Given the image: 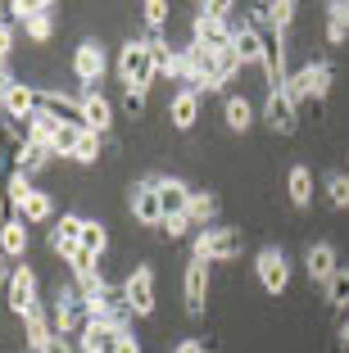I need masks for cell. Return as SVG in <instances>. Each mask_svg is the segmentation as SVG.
I'll use <instances>...</instances> for the list:
<instances>
[{"mask_svg":"<svg viewBox=\"0 0 349 353\" xmlns=\"http://www.w3.org/2000/svg\"><path fill=\"white\" fill-rule=\"evenodd\" d=\"M55 132H59V118H50V114L37 109V114H32V141H46V145H50Z\"/></svg>","mask_w":349,"mask_h":353,"instance_id":"38","label":"cell"},{"mask_svg":"<svg viewBox=\"0 0 349 353\" xmlns=\"http://www.w3.org/2000/svg\"><path fill=\"white\" fill-rule=\"evenodd\" d=\"M37 100H41V86L14 82V91H10V100H5L0 114H5V118H32V114H37Z\"/></svg>","mask_w":349,"mask_h":353,"instance_id":"25","label":"cell"},{"mask_svg":"<svg viewBox=\"0 0 349 353\" xmlns=\"http://www.w3.org/2000/svg\"><path fill=\"white\" fill-rule=\"evenodd\" d=\"M127 213L132 222H141L145 231L164 227V199H159V172H145L141 181L127 186Z\"/></svg>","mask_w":349,"mask_h":353,"instance_id":"4","label":"cell"},{"mask_svg":"<svg viewBox=\"0 0 349 353\" xmlns=\"http://www.w3.org/2000/svg\"><path fill=\"white\" fill-rule=\"evenodd\" d=\"M232 23H236V19H232ZM232 23L196 10V19H191V41L209 46V50H232Z\"/></svg>","mask_w":349,"mask_h":353,"instance_id":"14","label":"cell"},{"mask_svg":"<svg viewBox=\"0 0 349 353\" xmlns=\"http://www.w3.org/2000/svg\"><path fill=\"white\" fill-rule=\"evenodd\" d=\"M86 127H77V123H59V132H55V141H50V150H55V159H73L77 154V136H82Z\"/></svg>","mask_w":349,"mask_h":353,"instance_id":"34","label":"cell"},{"mask_svg":"<svg viewBox=\"0 0 349 353\" xmlns=\"http://www.w3.org/2000/svg\"><path fill=\"white\" fill-rule=\"evenodd\" d=\"M82 250L91 254V259H104V250H109V227H104V222H95V218L82 222Z\"/></svg>","mask_w":349,"mask_h":353,"instance_id":"31","label":"cell"},{"mask_svg":"<svg viewBox=\"0 0 349 353\" xmlns=\"http://www.w3.org/2000/svg\"><path fill=\"white\" fill-rule=\"evenodd\" d=\"M0 281H10V272H5V254H0Z\"/></svg>","mask_w":349,"mask_h":353,"instance_id":"51","label":"cell"},{"mask_svg":"<svg viewBox=\"0 0 349 353\" xmlns=\"http://www.w3.org/2000/svg\"><path fill=\"white\" fill-rule=\"evenodd\" d=\"M141 19H145V28H150V37H164V28H168V5H164V0H145V5H141Z\"/></svg>","mask_w":349,"mask_h":353,"instance_id":"36","label":"cell"},{"mask_svg":"<svg viewBox=\"0 0 349 353\" xmlns=\"http://www.w3.org/2000/svg\"><path fill=\"white\" fill-rule=\"evenodd\" d=\"M113 353H141V340H136V335H132V340H123V344H118V349H113Z\"/></svg>","mask_w":349,"mask_h":353,"instance_id":"48","label":"cell"},{"mask_svg":"<svg viewBox=\"0 0 349 353\" xmlns=\"http://www.w3.org/2000/svg\"><path fill=\"white\" fill-rule=\"evenodd\" d=\"M254 276L258 285H263V294H286L290 290V254L277 250V245H263V250L254 254Z\"/></svg>","mask_w":349,"mask_h":353,"instance_id":"8","label":"cell"},{"mask_svg":"<svg viewBox=\"0 0 349 353\" xmlns=\"http://www.w3.org/2000/svg\"><path fill=\"white\" fill-rule=\"evenodd\" d=\"M223 123L232 127L236 136H245L249 127H254V104H249L245 95H227V100H223Z\"/></svg>","mask_w":349,"mask_h":353,"instance_id":"26","label":"cell"},{"mask_svg":"<svg viewBox=\"0 0 349 353\" xmlns=\"http://www.w3.org/2000/svg\"><path fill=\"white\" fill-rule=\"evenodd\" d=\"M286 195H290V204H295V208H313V168H308V163H290Z\"/></svg>","mask_w":349,"mask_h":353,"instance_id":"22","label":"cell"},{"mask_svg":"<svg viewBox=\"0 0 349 353\" xmlns=\"http://www.w3.org/2000/svg\"><path fill=\"white\" fill-rule=\"evenodd\" d=\"M32 176L28 172H19V168H14L10 176H5V199H10V218H19L23 213V204H28V195H32Z\"/></svg>","mask_w":349,"mask_h":353,"instance_id":"29","label":"cell"},{"mask_svg":"<svg viewBox=\"0 0 349 353\" xmlns=\"http://www.w3.org/2000/svg\"><path fill=\"white\" fill-rule=\"evenodd\" d=\"M73 285H77V294H82L86 303H95V299H104V294H113V285L104 281V272H100V268L73 272Z\"/></svg>","mask_w":349,"mask_h":353,"instance_id":"28","label":"cell"},{"mask_svg":"<svg viewBox=\"0 0 349 353\" xmlns=\"http://www.w3.org/2000/svg\"><path fill=\"white\" fill-rule=\"evenodd\" d=\"M82 213H59V222L50 227V236H46V245H50V254L55 259H64V263H73V254L82 250Z\"/></svg>","mask_w":349,"mask_h":353,"instance_id":"11","label":"cell"},{"mask_svg":"<svg viewBox=\"0 0 349 353\" xmlns=\"http://www.w3.org/2000/svg\"><path fill=\"white\" fill-rule=\"evenodd\" d=\"M327 204L340 208V213L349 208V172H331L327 176Z\"/></svg>","mask_w":349,"mask_h":353,"instance_id":"37","label":"cell"},{"mask_svg":"<svg viewBox=\"0 0 349 353\" xmlns=\"http://www.w3.org/2000/svg\"><path fill=\"white\" fill-rule=\"evenodd\" d=\"M0 132H5V127H0Z\"/></svg>","mask_w":349,"mask_h":353,"instance_id":"52","label":"cell"},{"mask_svg":"<svg viewBox=\"0 0 349 353\" xmlns=\"http://www.w3.org/2000/svg\"><path fill=\"white\" fill-rule=\"evenodd\" d=\"M336 340H340V349H349V312H345V322H340V331H336Z\"/></svg>","mask_w":349,"mask_h":353,"instance_id":"49","label":"cell"},{"mask_svg":"<svg viewBox=\"0 0 349 353\" xmlns=\"http://www.w3.org/2000/svg\"><path fill=\"white\" fill-rule=\"evenodd\" d=\"M349 41V5L331 0L327 5V46H345Z\"/></svg>","mask_w":349,"mask_h":353,"instance_id":"30","label":"cell"},{"mask_svg":"<svg viewBox=\"0 0 349 353\" xmlns=\"http://www.w3.org/2000/svg\"><path fill=\"white\" fill-rule=\"evenodd\" d=\"M191 190L182 176L173 172H159V199H164V218H177V213H186V204H191Z\"/></svg>","mask_w":349,"mask_h":353,"instance_id":"20","label":"cell"},{"mask_svg":"<svg viewBox=\"0 0 349 353\" xmlns=\"http://www.w3.org/2000/svg\"><path fill=\"white\" fill-rule=\"evenodd\" d=\"M240 68H245V63H240L236 50H218V86H227L232 77L240 73Z\"/></svg>","mask_w":349,"mask_h":353,"instance_id":"39","label":"cell"},{"mask_svg":"<svg viewBox=\"0 0 349 353\" xmlns=\"http://www.w3.org/2000/svg\"><path fill=\"white\" fill-rule=\"evenodd\" d=\"M50 322H55V335H68V340L82 335V326L91 322V312H86V299L77 294V285H55Z\"/></svg>","mask_w":349,"mask_h":353,"instance_id":"5","label":"cell"},{"mask_svg":"<svg viewBox=\"0 0 349 353\" xmlns=\"http://www.w3.org/2000/svg\"><path fill=\"white\" fill-rule=\"evenodd\" d=\"M168 353H209V349H205V340H196V335H186V340H177Z\"/></svg>","mask_w":349,"mask_h":353,"instance_id":"46","label":"cell"},{"mask_svg":"<svg viewBox=\"0 0 349 353\" xmlns=\"http://www.w3.org/2000/svg\"><path fill=\"white\" fill-rule=\"evenodd\" d=\"M104 73H109V50H104V41H82L73 50V77L82 82V91H95Z\"/></svg>","mask_w":349,"mask_h":353,"instance_id":"9","label":"cell"},{"mask_svg":"<svg viewBox=\"0 0 349 353\" xmlns=\"http://www.w3.org/2000/svg\"><path fill=\"white\" fill-rule=\"evenodd\" d=\"M327 308H336V312L349 308V268H340L336 276L327 281Z\"/></svg>","mask_w":349,"mask_h":353,"instance_id":"35","label":"cell"},{"mask_svg":"<svg viewBox=\"0 0 349 353\" xmlns=\"http://www.w3.org/2000/svg\"><path fill=\"white\" fill-rule=\"evenodd\" d=\"M100 150H104V136L100 132H82V136H77V154H73V163L95 168V163H100Z\"/></svg>","mask_w":349,"mask_h":353,"instance_id":"33","label":"cell"},{"mask_svg":"<svg viewBox=\"0 0 349 353\" xmlns=\"http://www.w3.org/2000/svg\"><path fill=\"white\" fill-rule=\"evenodd\" d=\"M46 10H50V0H14V5H10V14H14L19 28L32 19V14H46Z\"/></svg>","mask_w":349,"mask_h":353,"instance_id":"41","label":"cell"},{"mask_svg":"<svg viewBox=\"0 0 349 353\" xmlns=\"http://www.w3.org/2000/svg\"><path fill=\"white\" fill-rule=\"evenodd\" d=\"M113 73H118L123 91H141V95H150V82L159 77V73H154L150 41H145V37H132V41H123V50H118V59H113Z\"/></svg>","mask_w":349,"mask_h":353,"instance_id":"2","label":"cell"},{"mask_svg":"<svg viewBox=\"0 0 349 353\" xmlns=\"http://www.w3.org/2000/svg\"><path fill=\"white\" fill-rule=\"evenodd\" d=\"M263 123L272 127V136H295L299 132V104L286 95V86H281V91H267V100H263Z\"/></svg>","mask_w":349,"mask_h":353,"instance_id":"10","label":"cell"},{"mask_svg":"<svg viewBox=\"0 0 349 353\" xmlns=\"http://www.w3.org/2000/svg\"><path fill=\"white\" fill-rule=\"evenodd\" d=\"M10 50H14V23L0 19V59H10Z\"/></svg>","mask_w":349,"mask_h":353,"instance_id":"44","label":"cell"},{"mask_svg":"<svg viewBox=\"0 0 349 353\" xmlns=\"http://www.w3.org/2000/svg\"><path fill=\"white\" fill-rule=\"evenodd\" d=\"M5 132H10V141H14V150H23L32 141V118H5Z\"/></svg>","mask_w":349,"mask_h":353,"instance_id":"40","label":"cell"},{"mask_svg":"<svg viewBox=\"0 0 349 353\" xmlns=\"http://www.w3.org/2000/svg\"><path fill=\"white\" fill-rule=\"evenodd\" d=\"M200 14H214V19H227V23H232L236 5H232V0H209V5H200Z\"/></svg>","mask_w":349,"mask_h":353,"instance_id":"43","label":"cell"},{"mask_svg":"<svg viewBox=\"0 0 349 353\" xmlns=\"http://www.w3.org/2000/svg\"><path fill=\"white\" fill-rule=\"evenodd\" d=\"M168 123H173L177 132H191V127L200 123V91L177 86V91L168 95Z\"/></svg>","mask_w":349,"mask_h":353,"instance_id":"16","label":"cell"},{"mask_svg":"<svg viewBox=\"0 0 349 353\" xmlns=\"http://www.w3.org/2000/svg\"><path fill=\"white\" fill-rule=\"evenodd\" d=\"M304 272H308V281H313V285H322V290H327V281L340 272V250L331 245V240H313V245L304 250Z\"/></svg>","mask_w":349,"mask_h":353,"instance_id":"12","label":"cell"},{"mask_svg":"<svg viewBox=\"0 0 349 353\" xmlns=\"http://www.w3.org/2000/svg\"><path fill=\"white\" fill-rule=\"evenodd\" d=\"M186 231H196V227H191V218H186V213H177V218H164V227L154 231V236H159V240H182Z\"/></svg>","mask_w":349,"mask_h":353,"instance_id":"42","label":"cell"},{"mask_svg":"<svg viewBox=\"0 0 349 353\" xmlns=\"http://www.w3.org/2000/svg\"><path fill=\"white\" fill-rule=\"evenodd\" d=\"M218 195L214 190H191V204H186V218H191V227L205 231V227H218Z\"/></svg>","mask_w":349,"mask_h":353,"instance_id":"21","label":"cell"},{"mask_svg":"<svg viewBox=\"0 0 349 353\" xmlns=\"http://www.w3.org/2000/svg\"><path fill=\"white\" fill-rule=\"evenodd\" d=\"M10 218V199H5V181H0V222Z\"/></svg>","mask_w":349,"mask_h":353,"instance_id":"50","label":"cell"},{"mask_svg":"<svg viewBox=\"0 0 349 353\" xmlns=\"http://www.w3.org/2000/svg\"><path fill=\"white\" fill-rule=\"evenodd\" d=\"M123 303L132 317H154V303H159V290H154V263H136L123 281Z\"/></svg>","mask_w":349,"mask_h":353,"instance_id":"7","label":"cell"},{"mask_svg":"<svg viewBox=\"0 0 349 353\" xmlns=\"http://www.w3.org/2000/svg\"><path fill=\"white\" fill-rule=\"evenodd\" d=\"M263 46H267V32H258L249 19H236L232 23V50L240 54V63H263Z\"/></svg>","mask_w":349,"mask_h":353,"instance_id":"15","label":"cell"},{"mask_svg":"<svg viewBox=\"0 0 349 353\" xmlns=\"http://www.w3.org/2000/svg\"><path fill=\"white\" fill-rule=\"evenodd\" d=\"M0 254L14 263H23V254H28V222L23 218H5L0 222Z\"/></svg>","mask_w":349,"mask_h":353,"instance_id":"23","label":"cell"},{"mask_svg":"<svg viewBox=\"0 0 349 353\" xmlns=\"http://www.w3.org/2000/svg\"><path fill=\"white\" fill-rule=\"evenodd\" d=\"M41 353H77V340H68V335H55V340L46 344Z\"/></svg>","mask_w":349,"mask_h":353,"instance_id":"47","label":"cell"},{"mask_svg":"<svg viewBox=\"0 0 349 353\" xmlns=\"http://www.w3.org/2000/svg\"><path fill=\"white\" fill-rule=\"evenodd\" d=\"M5 303H10L14 317H28V312L41 308V281H37V268H28V263L10 268V281H5Z\"/></svg>","mask_w":349,"mask_h":353,"instance_id":"6","label":"cell"},{"mask_svg":"<svg viewBox=\"0 0 349 353\" xmlns=\"http://www.w3.org/2000/svg\"><path fill=\"white\" fill-rule=\"evenodd\" d=\"M123 109H127L132 118H141V114H145V95H141V91H123Z\"/></svg>","mask_w":349,"mask_h":353,"instance_id":"45","label":"cell"},{"mask_svg":"<svg viewBox=\"0 0 349 353\" xmlns=\"http://www.w3.org/2000/svg\"><path fill=\"white\" fill-rule=\"evenodd\" d=\"M50 159H55V150L46 145V141H28L23 150H14V168H19V172H28V176L46 172V168H50Z\"/></svg>","mask_w":349,"mask_h":353,"instance_id":"24","label":"cell"},{"mask_svg":"<svg viewBox=\"0 0 349 353\" xmlns=\"http://www.w3.org/2000/svg\"><path fill=\"white\" fill-rule=\"evenodd\" d=\"M331 82H336V68H331V59H313V63H299L295 73L286 77V95L295 104H322L331 95Z\"/></svg>","mask_w":349,"mask_h":353,"instance_id":"3","label":"cell"},{"mask_svg":"<svg viewBox=\"0 0 349 353\" xmlns=\"http://www.w3.org/2000/svg\"><path fill=\"white\" fill-rule=\"evenodd\" d=\"M37 109H41V114H50V118H59V123H77V127H82V100H77V95H64V91H41Z\"/></svg>","mask_w":349,"mask_h":353,"instance_id":"18","label":"cell"},{"mask_svg":"<svg viewBox=\"0 0 349 353\" xmlns=\"http://www.w3.org/2000/svg\"><path fill=\"white\" fill-rule=\"evenodd\" d=\"M19 218L28 222V227H41V222H50V218H55V195L37 186V190L28 195V204H23V213H19Z\"/></svg>","mask_w":349,"mask_h":353,"instance_id":"27","label":"cell"},{"mask_svg":"<svg viewBox=\"0 0 349 353\" xmlns=\"http://www.w3.org/2000/svg\"><path fill=\"white\" fill-rule=\"evenodd\" d=\"M240 250H245V231H240V227H227V222L205 227V231H196V236H191V259L205 263V268L240 259Z\"/></svg>","mask_w":349,"mask_h":353,"instance_id":"1","label":"cell"},{"mask_svg":"<svg viewBox=\"0 0 349 353\" xmlns=\"http://www.w3.org/2000/svg\"><path fill=\"white\" fill-rule=\"evenodd\" d=\"M55 28H59V23H55V14L46 10V14H32V19L23 23V37H28L32 46H46L55 37Z\"/></svg>","mask_w":349,"mask_h":353,"instance_id":"32","label":"cell"},{"mask_svg":"<svg viewBox=\"0 0 349 353\" xmlns=\"http://www.w3.org/2000/svg\"><path fill=\"white\" fill-rule=\"evenodd\" d=\"M182 299H186V317H205L209 308V268L205 263H186L182 272Z\"/></svg>","mask_w":349,"mask_h":353,"instance_id":"13","label":"cell"},{"mask_svg":"<svg viewBox=\"0 0 349 353\" xmlns=\"http://www.w3.org/2000/svg\"><path fill=\"white\" fill-rule=\"evenodd\" d=\"M55 340V322H50V308H37V312H28V317H23V344H28L32 353H41L46 344Z\"/></svg>","mask_w":349,"mask_h":353,"instance_id":"19","label":"cell"},{"mask_svg":"<svg viewBox=\"0 0 349 353\" xmlns=\"http://www.w3.org/2000/svg\"><path fill=\"white\" fill-rule=\"evenodd\" d=\"M77 100H82V127H86V132H100V136L109 132V127H113V104H109V95L95 86V91H82Z\"/></svg>","mask_w":349,"mask_h":353,"instance_id":"17","label":"cell"}]
</instances>
